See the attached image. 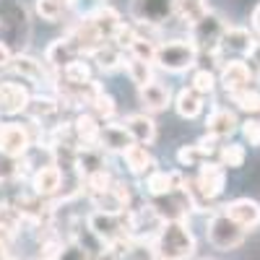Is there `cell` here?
Returning <instances> with one entry per match:
<instances>
[{"mask_svg":"<svg viewBox=\"0 0 260 260\" xmlns=\"http://www.w3.org/2000/svg\"><path fill=\"white\" fill-rule=\"evenodd\" d=\"M60 81H65V83H89L91 81V65H89V60L86 57H78V60H73L68 68H62L60 73H55Z\"/></svg>","mask_w":260,"mask_h":260,"instance_id":"1f68e13d","label":"cell"},{"mask_svg":"<svg viewBox=\"0 0 260 260\" xmlns=\"http://www.w3.org/2000/svg\"><path fill=\"white\" fill-rule=\"evenodd\" d=\"M219 164L224 167V169H240L242 164H245V159H247V151H245V146L242 143H224L219 151Z\"/></svg>","mask_w":260,"mask_h":260,"instance_id":"836d02e7","label":"cell"},{"mask_svg":"<svg viewBox=\"0 0 260 260\" xmlns=\"http://www.w3.org/2000/svg\"><path fill=\"white\" fill-rule=\"evenodd\" d=\"M226 21L219 16L208 11L203 18H198L195 24L190 26V42L195 45V50H198V55H208L211 60H219L221 62V52H219V45H221V37L226 31Z\"/></svg>","mask_w":260,"mask_h":260,"instance_id":"7a4b0ae2","label":"cell"},{"mask_svg":"<svg viewBox=\"0 0 260 260\" xmlns=\"http://www.w3.org/2000/svg\"><path fill=\"white\" fill-rule=\"evenodd\" d=\"M78 57H83V55H81V50L76 47V42L68 34L55 39L52 45L47 47V52H45V62H47V68L52 73H60L62 68H68V65L73 60H78Z\"/></svg>","mask_w":260,"mask_h":260,"instance_id":"9a60e30c","label":"cell"},{"mask_svg":"<svg viewBox=\"0 0 260 260\" xmlns=\"http://www.w3.org/2000/svg\"><path fill=\"white\" fill-rule=\"evenodd\" d=\"M216 73L213 71H208V68H198V71H192V78H190V89L192 91H198L203 99L206 96H211L213 91H216Z\"/></svg>","mask_w":260,"mask_h":260,"instance_id":"d590c367","label":"cell"},{"mask_svg":"<svg viewBox=\"0 0 260 260\" xmlns=\"http://www.w3.org/2000/svg\"><path fill=\"white\" fill-rule=\"evenodd\" d=\"M125 57H127V52H122L120 47H115L112 42L102 45V47L91 55V60L99 65V71H104V73H112V71L122 68V65H125Z\"/></svg>","mask_w":260,"mask_h":260,"instance_id":"83f0119b","label":"cell"},{"mask_svg":"<svg viewBox=\"0 0 260 260\" xmlns=\"http://www.w3.org/2000/svg\"><path fill=\"white\" fill-rule=\"evenodd\" d=\"M60 102L55 99V96H31V102H29V107H26V117L31 120V122H37V125H45L47 120H52V117H57L60 115Z\"/></svg>","mask_w":260,"mask_h":260,"instance_id":"484cf974","label":"cell"},{"mask_svg":"<svg viewBox=\"0 0 260 260\" xmlns=\"http://www.w3.org/2000/svg\"><path fill=\"white\" fill-rule=\"evenodd\" d=\"M89 112L104 125V122H112V120H115V115H117V104H115V99L107 94V91H102V94L91 102Z\"/></svg>","mask_w":260,"mask_h":260,"instance_id":"e575fe53","label":"cell"},{"mask_svg":"<svg viewBox=\"0 0 260 260\" xmlns=\"http://www.w3.org/2000/svg\"><path fill=\"white\" fill-rule=\"evenodd\" d=\"M86 16H89L94 31H96L104 42H112L115 34H117V29L122 26V16H120L112 6H107V3L96 6L91 13H86Z\"/></svg>","mask_w":260,"mask_h":260,"instance_id":"d6986e66","label":"cell"},{"mask_svg":"<svg viewBox=\"0 0 260 260\" xmlns=\"http://www.w3.org/2000/svg\"><path fill=\"white\" fill-rule=\"evenodd\" d=\"M211 156L206 154V151L198 146V143H190V146H182L177 151V161L180 167H201L203 161H208Z\"/></svg>","mask_w":260,"mask_h":260,"instance_id":"8d00e7d4","label":"cell"},{"mask_svg":"<svg viewBox=\"0 0 260 260\" xmlns=\"http://www.w3.org/2000/svg\"><path fill=\"white\" fill-rule=\"evenodd\" d=\"M195 185H198V190L206 195L208 201H216L219 195L224 192L226 187V169L219 164V161H203L198 167V172H195Z\"/></svg>","mask_w":260,"mask_h":260,"instance_id":"30bf717a","label":"cell"},{"mask_svg":"<svg viewBox=\"0 0 260 260\" xmlns=\"http://www.w3.org/2000/svg\"><path fill=\"white\" fill-rule=\"evenodd\" d=\"M122 125H125V130L130 133V138H133V143H138V146H151L156 141V122H154V117H151L148 112H136V115H127L125 120H122Z\"/></svg>","mask_w":260,"mask_h":260,"instance_id":"ffe728a7","label":"cell"},{"mask_svg":"<svg viewBox=\"0 0 260 260\" xmlns=\"http://www.w3.org/2000/svg\"><path fill=\"white\" fill-rule=\"evenodd\" d=\"M122 159H125V167L130 169V175H136V177H146L156 169V161L151 156V151L146 146H138V143L130 146L122 154Z\"/></svg>","mask_w":260,"mask_h":260,"instance_id":"cb8c5ba5","label":"cell"},{"mask_svg":"<svg viewBox=\"0 0 260 260\" xmlns=\"http://www.w3.org/2000/svg\"><path fill=\"white\" fill-rule=\"evenodd\" d=\"M34 260H45V257H34Z\"/></svg>","mask_w":260,"mask_h":260,"instance_id":"bcb514c9","label":"cell"},{"mask_svg":"<svg viewBox=\"0 0 260 260\" xmlns=\"http://www.w3.org/2000/svg\"><path fill=\"white\" fill-rule=\"evenodd\" d=\"M252 29H255V34L260 37V3H257L255 11H252Z\"/></svg>","mask_w":260,"mask_h":260,"instance_id":"ee69618b","label":"cell"},{"mask_svg":"<svg viewBox=\"0 0 260 260\" xmlns=\"http://www.w3.org/2000/svg\"><path fill=\"white\" fill-rule=\"evenodd\" d=\"M34 146V136L29 125H21L13 120L0 122V156H8V159H26L29 151Z\"/></svg>","mask_w":260,"mask_h":260,"instance_id":"5b68a950","label":"cell"},{"mask_svg":"<svg viewBox=\"0 0 260 260\" xmlns=\"http://www.w3.org/2000/svg\"><path fill=\"white\" fill-rule=\"evenodd\" d=\"M125 71H127V78L133 81L138 89H141V86H146V83H151V81H156V78H154V62L138 60V57H133V55L125 57Z\"/></svg>","mask_w":260,"mask_h":260,"instance_id":"f1b7e54d","label":"cell"},{"mask_svg":"<svg viewBox=\"0 0 260 260\" xmlns=\"http://www.w3.org/2000/svg\"><path fill=\"white\" fill-rule=\"evenodd\" d=\"M73 6V0H37L34 11L42 21H50V24H57V21L68 13V8Z\"/></svg>","mask_w":260,"mask_h":260,"instance_id":"f546056e","label":"cell"},{"mask_svg":"<svg viewBox=\"0 0 260 260\" xmlns=\"http://www.w3.org/2000/svg\"><path fill=\"white\" fill-rule=\"evenodd\" d=\"M0 260H16L13 255H3V257H0Z\"/></svg>","mask_w":260,"mask_h":260,"instance_id":"f6af8a7d","label":"cell"},{"mask_svg":"<svg viewBox=\"0 0 260 260\" xmlns=\"http://www.w3.org/2000/svg\"><path fill=\"white\" fill-rule=\"evenodd\" d=\"M219 83L224 86L226 96L252 89V68L245 60H224L219 71Z\"/></svg>","mask_w":260,"mask_h":260,"instance_id":"ba28073f","label":"cell"},{"mask_svg":"<svg viewBox=\"0 0 260 260\" xmlns=\"http://www.w3.org/2000/svg\"><path fill=\"white\" fill-rule=\"evenodd\" d=\"M57 260H91V255L86 252V250H81L78 245L68 242V245H62V250H60Z\"/></svg>","mask_w":260,"mask_h":260,"instance_id":"f35d334b","label":"cell"},{"mask_svg":"<svg viewBox=\"0 0 260 260\" xmlns=\"http://www.w3.org/2000/svg\"><path fill=\"white\" fill-rule=\"evenodd\" d=\"M91 260H117V252L115 250H110V247H104L99 255H94Z\"/></svg>","mask_w":260,"mask_h":260,"instance_id":"7bdbcfd3","label":"cell"},{"mask_svg":"<svg viewBox=\"0 0 260 260\" xmlns=\"http://www.w3.org/2000/svg\"><path fill=\"white\" fill-rule=\"evenodd\" d=\"M18 229H21V216H18V211H13V208H8V206L0 203V232L16 234Z\"/></svg>","mask_w":260,"mask_h":260,"instance_id":"74e56055","label":"cell"},{"mask_svg":"<svg viewBox=\"0 0 260 260\" xmlns=\"http://www.w3.org/2000/svg\"><path fill=\"white\" fill-rule=\"evenodd\" d=\"M203 260H211V257H203Z\"/></svg>","mask_w":260,"mask_h":260,"instance_id":"7dc6e473","label":"cell"},{"mask_svg":"<svg viewBox=\"0 0 260 260\" xmlns=\"http://www.w3.org/2000/svg\"><path fill=\"white\" fill-rule=\"evenodd\" d=\"M203 96L198 94V91H192L190 86H185V89H180L177 91V96H175V110H177V115L180 117H185V120H195L201 112H203Z\"/></svg>","mask_w":260,"mask_h":260,"instance_id":"4316f807","label":"cell"},{"mask_svg":"<svg viewBox=\"0 0 260 260\" xmlns=\"http://www.w3.org/2000/svg\"><path fill=\"white\" fill-rule=\"evenodd\" d=\"M224 213L234 224H240L245 232H252L260 226V203L252 198H234L224 206Z\"/></svg>","mask_w":260,"mask_h":260,"instance_id":"5bb4252c","label":"cell"},{"mask_svg":"<svg viewBox=\"0 0 260 260\" xmlns=\"http://www.w3.org/2000/svg\"><path fill=\"white\" fill-rule=\"evenodd\" d=\"M156 260H187L195 252V234L187 221H164L154 240Z\"/></svg>","mask_w":260,"mask_h":260,"instance_id":"6da1fadb","label":"cell"},{"mask_svg":"<svg viewBox=\"0 0 260 260\" xmlns=\"http://www.w3.org/2000/svg\"><path fill=\"white\" fill-rule=\"evenodd\" d=\"M62 182H65V175L60 172V167L55 164H45V167H37L34 175H31V192L37 195V198L47 201L52 198V195L62 192Z\"/></svg>","mask_w":260,"mask_h":260,"instance_id":"7c38bea8","label":"cell"},{"mask_svg":"<svg viewBox=\"0 0 260 260\" xmlns=\"http://www.w3.org/2000/svg\"><path fill=\"white\" fill-rule=\"evenodd\" d=\"M133 146V138H130V133L125 130L122 122L112 120V122H104L102 130H99V148L104 151H112V154H125V151Z\"/></svg>","mask_w":260,"mask_h":260,"instance_id":"ac0fdd59","label":"cell"},{"mask_svg":"<svg viewBox=\"0 0 260 260\" xmlns=\"http://www.w3.org/2000/svg\"><path fill=\"white\" fill-rule=\"evenodd\" d=\"M198 62V50L190 39H169V42H159L156 47V57L154 65H159L167 73H185L192 71Z\"/></svg>","mask_w":260,"mask_h":260,"instance_id":"3957f363","label":"cell"},{"mask_svg":"<svg viewBox=\"0 0 260 260\" xmlns=\"http://www.w3.org/2000/svg\"><path fill=\"white\" fill-rule=\"evenodd\" d=\"M73 127V136L78 141L81 148H89V146H99V130H102V122L86 110L81 115H76V120L71 122Z\"/></svg>","mask_w":260,"mask_h":260,"instance_id":"7402d4cb","label":"cell"},{"mask_svg":"<svg viewBox=\"0 0 260 260\" xmlns=\"http://www.w3.org/2000/svg\"><path fill=\"white\" fill-rule=\"evenodd\" d=\"M229 99H232V104L237 107V110L247 115V120L260 122V91L247 89V91H240V94H232Z\"/></svg>","mask_w":260,"mask_h":260,"instance_id":"4dcf8cb0","label":"cell"},{"mask_svg":"<svg viewBox=\"0 0 260 260\" xmlns=\"http://www.w3.org/2000/svg\"><path fill=\"white\" fill-rule=\"evenodd\" d=\"M107 169V156L99 146H89V148H81L78 146V159H76V175L78 180H86L94 172Z\"/></svg>","mask_w":260,"mask_h":260,"instance_id":"d4e9b609","label":"cell"},{"mask_svg":"<svg viewBox=\"0 0 260 260\" xmlns=\"http://www.w3.org/2000/svg\"><path fill=\"white\" fill-rule=\"evenodd\" d=\"M247 57H250V62L255 65V68L260 71V39H255V45H252V50H250Z\"/></svg>","mask_w":260,"mask_h":260,"instance_id":"b9f144b4","label":"cell"},{"mask_svg":"<svg viewBox=\"0 0 260 260\" xmlns=\"http://www.w3.org/2000/svg\"><path fill=\"white\" fill-rule=\"evenodd\" d=\"M8 71L13 76H18L21 81H29V83H52V78H55V73L47 68L45 60L31 57L26 52H16L13 62L8 65Z\"/></svg>","mask_w":260,"mask_h":260,"instance_id":"9c48e42d","label":"cell"},{"mask_svg":"<svg viewBox=\"0 0 260 260\" xmlns=\"http://www.w3.org/2000/svg\"><path fill=\"white\" fill-rule=\"evenodd\" d=\"M185 182V175L180 169H172V172H164V169H154L151 175L143 177V187L151 198H161V195H169L180 190Z\"/></svg>","mask_w":260,"mask_h":260,"instance_id":"e0dca14e","label":"cell"},{"mask_svg":"<svg viewBox=\"0 0 260 260\" xmlns=\"http://www.w3.org/2000/svg\"><path fill=\"white\" fill-rule=\"evenodd\" d=\"M29 102H31V91L24 81H18V78L0 81V115H6V117L24 115Z\"/></svg>","mask_w":260,"mask_h":260,"instance_id":"52a82bcc","label":"cell"},{"mask_svg":"<svg viewBox=\"0 0 260 260\" xmlns=\"http://www.w3.org/2000/svg\"><path fill=\"white\" fill-rule=\"evenodd\" d=\"M151 208L159 213L161 221H187V213L192 211L182 187L169 195H161V198H151Z\"/></svg>","mask_w":260,"mask_h":260,"instance_id":"8fae6325","label":"cell"},{"mask_svg":"<svg viewBox=\"0 0 260 260\" xmlns=\"http://www.w3.org/2000/svg\"><path fill=\"white\" fill-rule=\"evenodd\" d=\"M242 136H245V141L250 143V146H260V122L257 120H245L242 122Z\"/></svg>","mask_w":260,"mask_h":260,"instance_id":"ab89813d","label":"cell"},{"mask_svg":"<svg viewBox=\"0 0 260 260\" xmlns=\"http://www.w3.org/2000/svg\"><path fill=\"white\" fill-rule=\"evenodd\" d=\"M208 11L211 8H208L206 0H177V3H175V16H180L185 24H190V26L198 18H203Z\"/></svg>","mask_w":260,"mask_h":260,"instance_id":"d6a6232c","label":"cell"},{"mask_svg":"<svg viewBox=\"0 0 260 260\" xmlns=\"http://www.w3.org/2000/svg\"><path fill=\"white\" fill-rule=\"evenodd\" d=\"M177 0H130V18L138 26H161L175 16Z\"/></svg>","mask_w":260,"mask_h":260,"instance_id":"8992f818","label":"cell"},{"mask_svg":"<svg viewBox=\"0 0 260 260\" xmlns=\"http://www.w3.org/2000/svg\"><path fill=\"white\" fill-rule=\"evenodd\" d=\"M138 99H141L146 112H161L172 102V91H169V86H164L159 81H151L138 89Z\"/></svg>","mask_w":260,"mask_h":260,"instance_id":"603a6c76","label":"cell"},{"mask_svg":"<svg viewBox=\"0 0 260 260\" xmlns=\"http://www.w3.org/2000/svg\"><path fill=\"white\" fill-rule=\"evenodd\" d=\"M237 127H240V120H237V112L229 110V107H213L206 117V136H211L216 141L234 136Z\"/></svg>","mask_w":260,"mask_h":260,"instance_id":"2e32d148","label":"cell"},{"mask_svg":"<svg viewBox=\"0 0 260 260\" xmlns=\"http://www.w3.org/2000/svg\"><path fill=\"white\" fill-rule=\"evenodd\" d=\"M255 45V34L245 26H226L224 37H221V45H219V52H232V55H250Z\"/></svg>","mask_w":260,"mask_h":260,"instance_id":"44dd1931","label":"cell"},{"mask_svg":"<svg viewBox=\"0 0 260 260\" xmlns=\"http://www.w3.org/2000/svg\"><path fill=\"white\" fill-rule=\"evenodd\" d=\"M206 237H208V242H211L216 250L232 252V250H237V247L245 242L247 232H245L240 224H234L224 211H219V213H213L211 219H208V224H206Z\"/></svg>","mask_w":260,"mask_h":260,"instance_id":"277c9868","label":"cell"},{"mask_svg":"<svg viewBox=\"0 0 260 260\" xmlns=\"http://www.w3.org/2000/svg\"><path fill=\"white\" fill-rule=\"evenodd\" d=\"M24 29L26 31V11L16 0H0V34L3 42L11 47L13 37Z\"/></svg>","mask_w":260,"mask_h":260,"instance_id":"4fadbf2b","label":"cell"},{"mask_svg":"<svg viewBox=\"0 0 260 260\" xmlns=\"http://www.w3.org/2000/svg\"><path fill=\"white\" fill-rule=\"evenodd\" d=\"M13 57H16V50L8 47L6 42L0 39V71H8V65L13 62Z\"/></svg>","mask_w":260,"mask_h":260,"instance_id":"60d3db41","label":"cell"}]
</instances>
